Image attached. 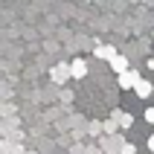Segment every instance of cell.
Returning <instances> with one entry per match:
<instances>
[{"label":"cell","mask_w":154,"mask_h":154,"mask_svg":"<svg viewBox=\"0 0 154 154\" xmlns=\"http://www.w3.org/2000/svg\"><path fill=\"white\" fill-rule=\"evenodd\" d=\"M50 79L55 82V85H64V82H70V79H73V73H70V64H55V67L50 70Z\"/></svg>","instance_id":"6da1fadb"},{"label":"cell","mask_w":154,"mask_h":154,"mask_svg":"<svg viewBox=\"0 0 154 154\" xmlns=\"http://www.w3.org/2000/svg\"><path fill=\"white\" fill-rule=\"evenodd\" d=\"M140 79H143V76H140L137 70H131V67H128L125 73H119V87H122V90H128V87H134V85H137Z\"/></svg>","instance_id":"7a4b0ae2"},{"label":"cell","mask_w":154,"mask_h":154,"mask_svg":"<svg viewBox=\"0 0 154 154\" xmlns=\"http://www.w3.org/2000/svg\"><path fill=\"white\" fill-rule=\"evenodd\" d=\"M70 73H73V79H85V76H87V61H85V58H73Z\"/></svg>","instance_id":"3957f363"},{"label":"cell","mask_w":154,"mask_h":154,"mask_svg":"<svg viewBox=\"0 0 154 154\" xmlns=\"http://www.w3.org/2000/svg\"><path fill=\"white\" fill-rule=\"evenodd\" d=\"M134 93H137L140 99H148V96L154 93V87H151V82H146V79H140L137 85H134Z\"/></svg>","instance_id":"277c9868"},{"label":"cell","mask_w":154,"mask_h":154,"mask_svg":"<svg viewBox=\"0 0 154 154\" xmlns=\"http://www.w3.org/2000/svg\"><path fill=\"white\" fill-rule=\"evenodd\" d=\"M113 55H116V50H113L111 44H105V47L99 44V47H96V58H102V61H111Z\"/></svg>","instance_id":"5b68a950"},{"label":"cell","mask_w":154,"mask_h":154,"mask_svg":"<svg viewBox=\"0 0 154 154\" xmlns=\"http://www.w3.org/2000/svg\"><path fill=\"white\" fill-rule=\"evenodd\" d=\"M108 64H111V67L116 70V73H125V70H128V58H125V55H119V52H116V55H113V58L108 61Z\"/></svg>","instance_id":"8992f818"},{"label":"cell","mask_w":154,"mask_h":154,"mask_svg":"<svg viewBox=\"0 0 154 154\" xmlns=\"http://www.w3.org/2000/svg\"><path fill=\"white\" fill-rule=\"evenodd\" d=\"M113 119L119 122V128H131L134 125V116L131 113H122V111H113Z\"/></svg>","instance_id":"52a82bcc"},{"label":"cell","mask_w":154,"mask_h":154,"mask_svg":"<svg viewBox=\"0 0 154 154\" xmlns=\"http://www.w3.org/2000/svg\"><path fill=\"white\" fill-rule=\"evenodd\" d=\"M119 154H137V146H134V143H122Z\"/></svg>","instance_id":"ba28073f"},{"label":"cell","mask_w":154,"mask_h":154,"mask_svg":"<svg viewBox=\"0 0 154 154\" xmlns=\"http://www.w3.org/2000/svg\"><path fill=\"white\" fill-rule=\"evenodd\" d=\"M116 128H119V122H116V119H111V122H105V131H108V134H113V131H116Z\"/></svg>","instance_id":"9c48e42d"},{"label":"cell","mask_w":154,"mask_h":154,"mask_svg":"<svg viewBox=\"0 0 154 154\" xmlns=\"http://www.w3.org/2000/svg\"><path fill=\"white\" fill-rule=\"evenodd\" d=\"M146 122H148V125H154V108H146Z\"/></svg>","instance_id":"30bf717a"},{"label":"cell","mask_w":154,"mask_h":154,"mask_svg":"<svg viewBox=\"0 0 154 154\" xmlns=\"http://www.w3.org/2000/svg\"><path fill=\"white\" fill-rule=\"evenodd\" d=\"M148 148H151V151H154V134H151V137H148Z\"/></svg>","instance_id":"8fae6325"}]
</instances>
